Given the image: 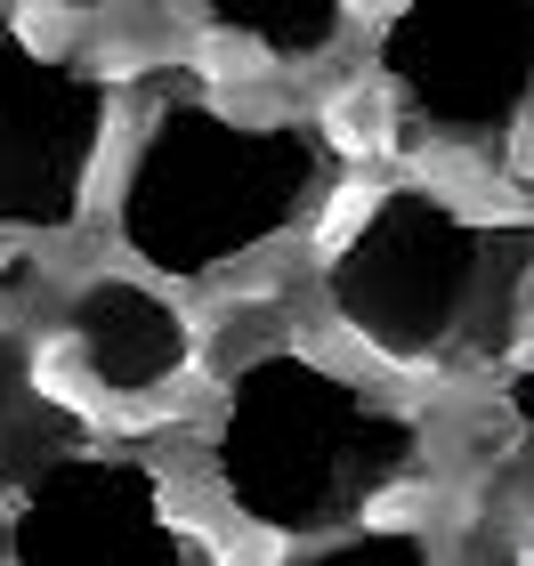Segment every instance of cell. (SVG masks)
<instances>
[{"label":"cell","mask_w":534,"mask_h":566,"mask_svg":"<svg viewBox=\"0 0 534 566\" xmlns=\"http://www.w3.org/2000/svg\"><path fill=\"white\" fill-rule=\"evenodd\" d=\"M324 300L380 365H486L526 324V227H478L429 187H380L324 260Z\"/></svg>","instance_id":"obj_1"},{"label":"cell","mask_w":534,"mask_h":566,"mask_svg":"<svg viewBox=\"0 0 534 566\" xmlns=\"http://www.w3.org/2000/svg\"><path fill=\"white\" fill-rule=\"evenodd\" d=\"M219 485L268 534H348L421 470V421L300 348L243 356L211 437Z\"/></svg>","instance_id":"obj_2"},{"label":"cell","mask_w":534,"mask_h":566,"mask_svg":"<svg viewBox=\"0 0 534 566\" xmlns=\"http://www.w3.org/2000/svg\"><path fill=\"white\" fill-rule=\"evenodd\" d=\"M316 178L324 154L292 122L170 106L155 114V130L138 138L130 170H122L114 227L138 268H155L163 283H202L268 251L308 211Z\"/></svg>","instance_id":"obj_3"},{"label":"cell","mask_w":534,"mask_h":566,"mask_svg":"<svg viewBox=\"0 0 534 566\" xmlns=\"http://www.w3.org/2000/svg\"><path fill=\"white\" fill-rule=\"evenodd\" d=\"M380 82L446 138H502L519 130L534 90V9L502 0H421L380 24Z\"/></svg>","instance_id":"obj_4"},{"label":"cell","mask_w":534,"mask_h":566,"mask_svg":"<svg viewBox=\"0 0 534 566\" xmlns=\"http://www.w3.org/2000/svg\"><path fill=\"white\" fill-rule=\"evenodd\" d=\"M114 130V90L82 57H0V235H57L82 219L90 170Z\"/></svg>","instance_id":"obj_5"},{"label":"cell","mask_w":534,"mask_h":566,"mask_svg":"<svg viewBox=\"0 0 534 566\" xmlns=\"http://www.w3.org/2000/svg\"><path fill=\"white\" fill-rule=\"evenodd\" d=\"M187 526H170L163 478L122 453H65L17 485L9 566H178Z\"/></svg>","instance_id":"obj_6"},{"label":"cell","mask_w":534,"mask_h":566,"mask_svg":"<svg viewBox=\"0 0 534 566\" xmlns=\"http://www.w3.org/2000/svg\"><path fill=\"white\" fill-rule=\"evenodd\" d=\"M65 340H73V365L122 405L163 397L170 380L195 365L187 307L163 300L155 283H138V275H90L65 307Z\"/></svg>","instance_id":"obj_7"},{"label":"cell","mask_w":534,"mask_h":566,"mask_svg":"<svg viewBox=\"0 0 534 566\" xmlns=\"http://www.w3.org/2000/svg\"><path fill=\"white\" fill-rule=\"evenodd\" d=\"M65 453H82V413H65L57 397H41L24 332L0 324V478L24 485Z\"/></svg>","instance_id":"obj_8"},{"label":"cell","mask_w":534,"mask_h":566,"mask_svg":"<svg viewBox=\"0 0 534 566\" xmlns=\"http://www.w3.org/2000/svg\"><path fill=\"white\" fill-rule=\"evenodd\" d=\"M211 24L251 41L275 65H316L348 33V9L341 0H211Z\"/></svg>","instance_id":"obj_9"},{"label":"cell","mask_w":534,"mask_h":566,"mask_svg":"<svg viewBox=\"0 0 534 566\" xmlns=\"http://www.w3.org/2000/svg\"><path fill=\"white\" fill-rule=\"evenodd\" d=\"M275 566H438V551H429L413 526H348V534H333V543L292 551Z\"/></svg>","instance_id":"obj_10"},{"label":"cell","mask_w":534,"mask_h":566,"mask_svg":"<svg viewBox=\"0 0 534 566\" xmlns=\"http://www.w3.org/2000/svg\"><path fill=\"white\" fill-rule=\"evenodd\" d=\"M462 566H519V551L502 543V534H486V526H470V543H462Z\"/></svg>","instance_id":"obj_11"},{"label":"cell","mask_w":534,"mask_h":566,"mask_svg":"<svg viewBox=\"0 0 534 566\" xmlns=\"http://www.w3.org/2000/svg\"><path fill=\"white\" fill-rule=\"evenodd\" d=\"M178 566H219V551L202 543V534H187V551H178Z\"/></svg>","instance_id":"obj_12"},{"label":"cell","mask_w":534,"mask_h":566,"mask_svg":"<svg viewBox=\"0 0 534 566\" xmlns=\"http://www.w3.org/2000/svg\"><path fill=\"white\" fill-rule=\"evenodd\" d=\"M9 49H17V17L0 9V57H9Z\"/></svg>","instance_id":"obj_13"}]
</instances>
